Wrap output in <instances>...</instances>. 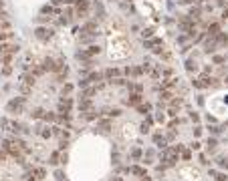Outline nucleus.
Here are the masks:
<instances>
[{"label": "nucleus", "mask_w": 228, "mask_h": 181, "mask_svg": "<svg viewBox=\"0 0 228 181\" xmlns=\"http://www.w3.org/2000/svg\"><path fill=\"white\" fill-rule=\"evenodd\" d=\"M22 109H24V97H16V99H12L6 105V111L8 113H14V115L22 113Z\"/></svg>", "instance_id": "obj_1"}, {"label": "nucleus", "mask_w": 228, "mask_h": 181, "mask_svg": "<svg viewBox=\"0 0 228 181\" xmlns=\"http://www.w3.org/2000/svg\"><path fill=\"white\" fill-rule=\"evenodd\" d=\"M34 36L39 40H42V42H47V40H51L55 36V30L53 28H45V26H39L36 30H34Z\"/></svg>", "instance_id": "obj_2"}, {"label": "nucleus", "mask_w": 228, "mask_h": 181, "mask_svg": "<svg viewBox=\"0 0 228 181\" xmlns=\"http://www.w3.org/2000/svg\"><path fill=\"white\" fill-rule=\"evenodd\" d=\"M75 12L79 18H85L89 12V0H75Z\"/></svg>", "instance_id": "obj_3"}, {"label": "nucleus", "mask_w": 228, "mask_h": 181, "mask_svg": "<svg viewBox=\"0 0 228 181\" xmlns=\"http://www.w3.org/2000/svg\"><path fill=\"white\" fill-rule=\"evenodd\" d=\"M145 48L154 50V53H161V50H164V40L151 36V38H148V42H145Z\"/></svg>", "instance_id": "obj_4"}, {"label": "nucleus", "mask_w": 228, "mask_h": 181, "mask_svg": "<svg viewBox=\"0 0 228 181\" xmlns=\"http://www.w3.org/2000/svg\"><path fill=\"white\" fill-rule=\"evenodd\" d=\"M71 107H73V101H71V97H65V95H63V99H61V103H59V113H61V115L69 113V111H71Z\"/></svg>", "instance_id": "obj_5"}, {"label": "nucleus", "mask_w": 228, "mask_h": 181, "mask_svg": "<svg viewBox=\"0 0 228 181\" xmlns=\"http://www.w3.org/2000/svg\"><path fill=\"white\" fill-rule=\"evenodd\" d=\"M18 50H20L18 44H10V42L0 44V54H14V53H18Z\"/></svg>", "instance_id": "obj_6"}, {"label": "nucleus", "mask_w": 228, "mask_h": 181, "mask_svg": "<svg viewBox=\"0 0 228 181\" xmlns=\"http://www.w3.org/2000/svg\"><path fill=\"white\" fill-rule=\"evenodd\" d=\"M216 50V38H208L204 42V53L206 54H212Z\"/></svg>", "instance_id": "obj_7"}, {"label": "nucleus", "mask_w": 228, "mask_h": 181, "mask_svg": "<svg viewBox=\"0 0 228 181\" xmlns=\"http://www.w3.org/2000/svg\"><path fill=\"white\" fill-rule=\"evenodd\" d=\"M79 111H81V113L91 111V99H83V97H81V101H79Z\"/></svg>", "instance_id": "obj_8"}, {"label": "nucleus", "mask_w": 228, "mask_h": 181, "mask_svg": "<svg viewBox=\"0 0 228 181\" xmlns=\"http://www.w3.org/2000/svg\"><path fill=\"white\" fill-rule=\"evenodd\" d=\"M208 34L212 36V38H216V36L220 34V24H218V22H214V24H210V26H208Z\"/></svg>", "instance_id": "obj_9"}, {"label": "nucleus", "mask_w": 228, "mask_h": 181, "mask_svg": "<svg viewBox=\"0 0 228 181\" xmlns=\"http://www.w3.org/2000/svg\"><path fill=\"white\" fill-rule=\"evenodd\" d=\"M95 14H97V18H103V16H105V8H103V4H101L99 0H95Z\"/></svg>", "instance_id": "obj_10"}, {"label": "nucleus", "mask_w": 228, "mask_h": 181, "mask_svg": "<svg viewBox=\"0 0 228 181\" xmlns=\"http://www.w3.org/2000/svg\"><path fill=\"white\" fill-rule=\"evenodd\" d=\"M129 105H141V93H133V95H129V101H127Z\"/></svg>", "instance_id": "obj_11"}, {"label": "nucleus", "mask_w": 228, "mask_h": 181, "mask_svg": "<svg viewBox=\"0 0 228 181\" xmlns=\"http://www.w3.org/2000/svg\"><path fill=\"white\" fill-rule=\"evenodd\" d=\"M55 65H57V60L45 59V62H42V68H45V71H53V73H55Z\"/></svg>", "instance_id": "obj_12"}, {"label": "nucleus", "mask_w": 228, "mask_h": 181, "mask_svg": "<svg viewBox=\"0 0 228 181\" xmlns=\"http://www.w3.org/2000/svg\"><path fill=\"white\" fill-rule=\"evenodd\" d=\"M85 53H87V56H95V54L101 53V47H99V44H91V47H89Z\"/></svg>", "instance_id": "obj_13"}, {"label": "nucleus", "mask_w": 228, "mask_h": 181, "mask_svg": "<svg viewBox=\"0 0 228 181\" xmlns=\"http://www.w3.org/2000/svg\"><path fill=\"white\" fill-rule=\"evenodd\" d=\"M186 71L188 73H196L198 71V65H196L194 60H186Z\"/></svg>", "instance_id": "obj_14"}, {"label": "nucleus", "mask_w": 228, "mask_h": 181, "mask_svg": "<svg viewBox=\"0 0 228 181\" xmlns=\"http://www.w3.org/2000/svg\"><path fill=\"white\" fill-rule=\"evenodd\" d=\"M105 77H107V79H117V77H119V71H117V68H107V71H105Z\"/></svg>", "instance_id": "obj_15"}, {"label": "nucleus", "mask_w": 228, "mask_h": 181, "mask_svg": "<svg viewBox=\"0 0 228 181\" xmlns=\"http://www.w3.org/2000/svg\"><path fill=\"white\" fill-rule=\"evenodd\" d=\"M34 80H36V77L34 74H24V85H28V87H33Z\"/></svg>", "instance_id": "obj_16"}, {"label": "nucleus", "mask_w": 228, "mask_h": 181, "mask_svg": "<svg viewBox=\"0 0 228 181\" xmlns=\"http://www.w3.org/2000/svg\"><path fill=\"white\" fill-rule=\"evenodd\" d=\"M137 111H139V113H149V111H151V105H148V103H145V105H137Z\"/></svg>", "instance_id": "obj_17"}, {"label": "nucleus", "mask_w": 228, "mask_h": 181, "mask_svg": "<svg viewBox=\"0 0 228 181\" xmlns=\"http://www.w3.org/2000/svg\"><path fill=\"white\" fill-rule=\"evenodd\" d=\"M42 73H45V68H42V65H36V67L33 68V74H34V77H40Z\"/></svg>", "instance_id": "obj_18"}, {"label": "nucleus", "mask_w": 228, "mask_h": 181, "mask_svg": "<svg viewBox=\"0 0 228 181\" xmlns=\"http://www.w3.org/2000/svg\"><path fill=\"white\" fill-rule=\"evenodd\" d=\"M87 80H89V83H95V80H101V74H99V73H91V74L87 77Z\"/></svg>", "instance_id": "obj_19"}, {"label": "nucleus", "mask_w": 228, "mask_h": 181, "mask_svg": "<svg viewBox=\"0 0 228 181\" xmlns=\"http://www.w3.org/2000/svg\"><path fill=\"white\" fill-rule=\"evenodd\" d=\"M95 93H97V89H87V91L83 93V99H91Z\"/></svg>", "instance_id": "obj_20"}, {"label": "nucleus", "mask_w": 228, "mask_h": 181, "mask_svg": "<svg viewBox=\"0 0 228 181\" xmlns=\"http://www.w3.org/2000/svg\"><path fill=\"white\" fill-rule=\"evenodd\" d=\"M42 115H45L42 109H34L33 111V119H42Z\"/></svg>", "instance_id": "obj_21"}, {"label": "nucleus", "mask_w": 228, "mask_h": 181, "mask_svg": "<svg viewBox=\"0 0 228 181\" xmlns=\"http://www.w3.org/2000/svg\"><path fill=\"white\" fill-rule=\"evenodd\" d=\"M141 36H143V38H151V36H154V28H145V30L141 32Z\"/></svg>", "instance_id": "obj_22"}, {"label": "nucleus", "mask_w": 228, "mask_h": 181, "mask_svg": "<svg viewBox=\"0 0 228 181\" xmlns=\"http://www.w3.org/2000/svg\"><path fill=\"white\" fill-rule=\"evenodd\" d=\"M174 85H176V80H174V79H170V80H164V83H161V87H164V89H172Z\"/></svg>", "instance_id": "obj_23"}, {"label": "nucleus", "mask_w": 228, "mask_h": 181, "mask_svg": "<svg viewBox=\"0 0 228 181\" xmlns=\"http://www.w3.org/2000/svg\"><path fill=\"white\" fill-rule=\"evenodd\" d=\"M161 99H164V101H172V93H170L168 89H164V91H161Z\"/></svg>", "instance_id": "obj_24"}, {"label": "nucleus", "mask_w": 228, "mask_h": 181, "mask_svg": "<svg viewBox=\"0 0 228 181\" xmlns=\"http://www.w3.org/2000/svg\"><path fill=\"white\" fill-rule=\"evenodd\" d=\"M129 171H131V173H135V175H141V177L145 175V171H143V169H141V167H131V169H129Z\"/></svg>", "instance_id": "obj_25"}, {"label": "nucleus", "mask_w": 228, "mask_h": 181, "mask_svg": "<svg viewBox=\"0 0 228 181\" xmlns=\"http://www.w3.org/2000/svg\"><path fill=\"white\" fill-rule=\"evenodd\" d=\"M99 127L103 129V131H109V129H111V123H109V121H101V123H99Z\"/></svg>", "instance_id": "obj_26"}, {"label": "nucleus", "mask_w": 228, "mask_h": 181, "mask_svg": "<svg viewBox=\"0 0 228 181\" xmlns=\"http://www.w3.org/2000/svg\"><path fill=\"white\" fill-rule=\"evenodd\" d=\"M48 163H51V165H57V163H59V153L51 155V161H48Z\"/></svg>", "instance_id": "obj_27"}, {"label": "nucleus", "mask_w": 228, "mask_h": 181, "mask_svg": "<svg viewBox=\"0 0 228 181\" xmlns=\"http://www.w3.org/2000/svg\"><path fill=\"white\" fill-rule=\"evenodd\" d=\"M107 115H111V117H119V115H121V109H109Z\"/></svg>", "instance_id": "obj_28"}, {"label": "nucleus", "mask_w": 228, "mask_h": 181, "mask_svg": "<svg viewBox=\"0 0 228 181\" xmlns=\"http://www.w3.org/2000/svg\"><path fill=\"white\" fill-rule=\"evenodd\" d=\"M42 119H45V121H55L57 117H55L53 113H47V111H45V115H42Z\"/></svg>", "instance_id": "obj_29"}, {"label": "nucleus", "mask_w": 228, "mask_h": 181, "mask_svg": "<svg viewBox=\"0 0 228 181\" xmlns=\"http://www.w3.org/2000/svg\"><path fill=\"white\" fill-rule=\"evenodd\" d=\"M12 38V32H0V40H8Z\"/></svg>", "instance_id": "obj_30"}, {"label": "nucleus", "mask_w": 228, "mask_h": 181, "mask_svg": "<svg viewBox=\"0 0 228 181\" xmlns=\"http://www.w3.org/2000/svg\"><path fill=\"white\" fill-rule=\"evenodd\" d=\"M216 145H218V143H216V139H210V141H208V149H210V151H214Z\"/></svg>", "instance_id": "obj_31"}, {"label": "nucleus", "mask_w": 228, "mask_h": 181, "mask_svg": "<svg viewBox=\"0 0 228 181\" xmlns=\"http://www.w3.org/2000/svg\"><path fill=\"white\" fill-rule=\"evenodd\" d=\"M131 157H133V159H139V157H141V151H139V149H133V151H131Z\"/></svg>", "instance_id": "obj_32"}, {"label": "nucleus", "mask_w": 228, "mask_h": 181, "mask_svg": "<svg viewBox=\"0 0 228 181\" xmlns=\"http://www.w3.org/2000/svg\"><path fill=\"white\" fill-rule=\"evenodd\" d=\"M71 91H73V87H71V85H65V89H63V95H69Z\"/></svg>", "instance_id": "obj_33"}, {"label": "nucleus", "mask_w": 228, "mask_h": 181, "mask_svg": "<svg viewBox=\"0 0 228 181\" xmlns=\"http://www.w3.org/2000/svg\"><path fill=\"white\" fill-rule=\"evenodd\" d=\"M36 175H39L36 179H42V177H45V169H36Z\"/></svg>", "instance_id": "obj_34"}, {"label": "nucleus", "mask_w": 228, "mask_h": 181, "mask_svg": "<svg viewBox=\"0 0 228 181\" xmlns=\"http://www.w3.org/2000/svg\"><path fill=\"white\" fill-rule=\"evenodd\" d=\"M214 62L216 65H220V62H224V59H222V56H214Z\"/></svg>", "instance_id": "obj_35"}, {"label": "nucleus", "mask_w": 228, "mask_h": 181, "mask_svg": "<svg viewBox=\"0 0 228 181\" xmlns=\"http://www.w3.org/2000/svg\"><path fill=\"white\" fill-rule=\"evenodd\" d=\"M180 4H192V0H178Z\"/></svg>", "instance_id": "obj_36"}, {"label": "nucleus", "mask_w": 228, "mask_h": 181, "mask_svg": "<svg viewBox=\"0 0 228 181\" xmlns=\"http://www.w3.org/2000/svg\"><path fill=\"white\" fill-rule=\"evenodd\" d=\"M59 2H65V4H73L75 0H59Z\"/></svg>", "instance_id": "obj_37"}, {"label": "nucleus", "mask_w": 228, "mask_h": 181, "mask_svg": "<svg viewBox=\"0 0 228 181\" xmlns=\"http://www.w3.org/2000/svg\"><path fill=\"white\" fill-rule=\"evenodd\" d=\"M218 2H220V4H224V0H218Z\"/></svg>", "instance_id": "obj_38"}, {"label": "nucleus", "mask_w": 228, "mask_h": 181, "mask_svg": "<svg viewBox=\"0 0 228 181\" xmlns=\"http://www.w3.org/2000/svg\"><path fill=\"white\" fill-rule=\"evenodd\" d=\"M0 8H2V0H0Z\"/></svg>", "instance_id": "obj_39"}, {"label": "nucleus", "mask_w": 228, "mask_h": 181, "mask_svg": "<svg viewBox=\"0 0 228 181\" xmlns=\"http://www.w3.org/2000/svg\"><path fill=\"white\" fill-rule=\"evenodd\" d=\"M0 121H2V119H0Z\"/></svg>", "instance_id": "obj_40"}]
</instances>
